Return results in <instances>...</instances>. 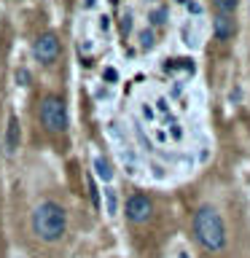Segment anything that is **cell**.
<instances>
[{
    "label": "cell",
    "mask_w": 250,
    "mask_h": 258,
    "mask_svg": "<svg viewBox=\"0 0 250 258\" xmlns=\"http://www.w3.org/2000/svg\"><path fill=\"white\" fill-rule=\"evenodd\" d=\"M38 118H40V124H43L48 132H54V135L65 132L68 124H70L68 105H65V100L56 97V94H48V97H43V100L38 102Z\"/></svg>",
    "instance_id": "obj_3"
},
{
    "label": "cell",
    "mask_w": 250,
    "mask_h": 258,
    "mask_svg": "<svg viewBox=\"0 0 250 258\" xmlns=\"http://www.w3.org/2000/svg\"><path fill=\"white\" fill-rule=\"evenodd\" d=\"M213 35L218 40H229L237 35V19L234 16H226V14H215L213 16Z\"/></svg>",
    "instance_id": "obj_6"
},
{
    "label": "cell",
    "mask_w": 250,
    "mask_h": 258,
    "mask_svg": "<svg viewBox=\"0 0 250 258\" xmlns=\"http://www.w3.org/2000/svg\"><path fill=\"white\" fill-rule=\"evenodd\" d=\"M105 199H108V213L113 215V213H116V191H113V188H105Z\"/></svg>",
    "instance_id": "obj_10"
},
{
    "label": "cell",
    "mask_w": 250,
    "mask_h": 258,
    "mask_svg": "<svg viewBox=\"0 0 250 258\" xmlns=\"http://www.w3.org/2000/svg\"><path fill=\"white\" fill-rule=\"evenodd\" d=\"M161 16H164V11H156V14H153V24H161Z\"/></svg>",
    "instance_id": "obj_14"
},
{
    "label": "cell",
    "mask_w": 250,
    "mask_h": 258,
    "mask_svg": "<svg viewBox=\"0 0 250 258\" xmlns=\"http://www.w3.org/2000/svg\"><path fill=\"white\" fill-rule=\"evenodd\" d=\"M94 172H97V177H102V180H110V177H113L110 161L102 159V156H97V159H94Z\"/></svg>",
    "instance_id": "obj_9"
},
{
    "label": "cell",
    "mask_w": 250,
    "mask_h": 258,
    "mask_svg": "<svg viewBox=\"0 0 250 258\" xmlns=\"http://www.w3.org/2000/svg\"><path fill=\"white\" fill-rule=\"evenodd\" d=\"M194 237L210 253H221L226 247V223L215 207L202 205L194 213Z\"/></svg>",
    "instance_id": "obj_2"
},
{
    "label": "cell",
    "mask_w": 250,
    "mask_h": 258,
    "mask_svg": "<svg viewBox=\"0 0 250 258\" xmlns=\"http://www.w3.org/2000/svg\"><path fill=\"white\" fill-rule=\"evenodd\" d=\"M62 46H59V38L54 35V32H43V35L35 38V43H32V54H35V59L51 64L56 62V56H59Z\"/></svg>",
    "instance_id": "obj_4"
},
{
    "label": "cell",
    "mask_w": 250,
    "mask_h": 258,
    "mask_svg": "<svg viewBox=\"0 0 250 258\" xmlns=\"http://www.w3.org/2000/svg\"><path fill=\"white\" fill-rule=\"evenodd\" d=\"M16 81H19L22 86H27V84H30V73L24 70V68H22V70H16Z\"/></svg>",
    "instance_id": "obj_11"
},
{
    "label": "cell",
    "mask_w": 250,
    "mask_h": 258,
    "mask_svg": "<svg viewBox=\"0 0 250 258\" xmlns=\"http://www.w3.org/2000/svg\"><path fill=\"white\" fill-rule=\"evenodd\" d=\"M213 8L218 14H226V16H234L239 8V0H213Z\"/></svg>",
    "instance_id": "obj_8"
},
{
    "label": "cell",
    "mask_w": 250,
    "mask_h": 258,
    "mask_svg": "<svg viewBox=\"0 0 250 258\" xmlns=\"http://www.w3.org/2000/svg\"><path fill=\"white\" fill-rule=\"evenodd\" d=\"M177 258H191L189 253H177Z\"/></svg>",
    "instance_id": "obj_15"
},
{
    "label": "cell",
    "mask_w": 250,
    "mask_h": 258,
    "mask_svg": "<svg viewBox=\"0 0 250 258\" xmlns=\"http://www.w3.org/2000/svg\"><path fill=\"white\" fill-rule=\"evenodd\" d=\"M105 78H108V81H116V70L108 68V70H105Z\"/></svg>",
    "instance_id": "obj_13"
},
{
    "label": "cell",
    "mask_w": 250,
    "mask_h": 258,
    "mask_svg": "<svg viewBox=\"0 0 250 258\" xmlns=\"http://www.w3.org/2000/svg\"><path fill=\"white\" fill-rule=\"evenodd\" d=\"M151 213H153V205L145 194H132L127 199V218L132 223H145L151 218Z\"/></svg>",
    "instance_id": "obj_5"
},
{
    "label": "cell",
    "mask_w": 250,
    "mask_h": 258,
    "mask_svg": "<svg viewBox=\"0 0 250 258\" xmlns=\"http://www.w3.org/2000/svg\"><path fill=\"white\" fill-rule=\"evenodd\" d=\"M140 38H143V48H151V46H153V32H151V30H145Z\"/></svg>",
    "instance_id": "obj_12"
},
{
    "label": "cell",
    "mask_w": 250,
    "mask_h": 258,
    "mask_svg": "<svg viewBox=\"0 0 250 258\" xmlns=\"http://www.w3.org/2000/svg\"><path fill=\"white\" fill-rule=\"evenodd\" d=\"M19 140H22L19 121H16V116H11V118H8V132H6V151L14 153L16 148H19Z\"/></svg>",
    "instance_id": "obj_7"
},
{
    "label": "cell",
    "mask_w": 250,
    "mask_h": 258,
    "mask_svg": "<svg viewBox=\"0 0 250 258\" xmlns=\"http://www.w3.org/2000/svg\"><path fill=\"white\" fill-rule=\"evenodd\" d=\"M32 234L43 242H59L65 234H68V213L59 202H40V205L32 210Z\"/></svg>",
    "instance_id": "obj_1"
}]
</instances>
